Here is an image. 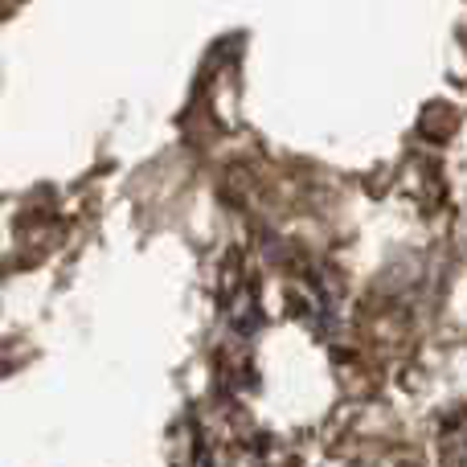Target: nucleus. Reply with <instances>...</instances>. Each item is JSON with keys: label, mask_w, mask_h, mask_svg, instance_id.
Masks as SVG:
<instances>
[{"label": "nucleus", "mask_w": 467, "mask_h": 467, "mask_svg": "<svg viewBox=\"0 0 467 467\" xmlns=\"http://www.w3.org/2000/svg\"><path fill=\"white\" fill-rule=\"evenodd\" d=\"M439 463L443 467H467V410H460L439 435Z\"/></svg>", "instance_id": "nucleus-1"}]
</instances>
